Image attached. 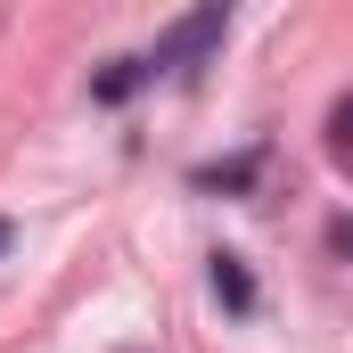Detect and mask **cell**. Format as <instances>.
<instances>
[{
    "label": "cell",
    "mask_w": 353,
    "mask_h": 353,
    "mask_svg": "<svg viewBox=\"0 0 353 353\" xmlns=\"http://www.w3.org/2000/svg\"><path fill=\"white\" fill-rule=\"evenodd\" d=\"M140 83H157V74H148V58H115V66L90 83V99H99V107H123V99H132Z\"/></svg>",
    "instance_id": "3"
},
{
    "label": "cell",
    "mask_w": 353,
    "mask_h": 353,
    "mask_svg": "<svg viewBox=\"0 0 353 353\" xmlns=\"http://www.w3.org/2000/svg\"><path fill=\"white\" fill-rule=\"evenodd\" d=\"M205 279H214V304H222V312H239V321L255 312V271L239 263V255H214V271H205Z\"/></svg>",
    "instance_id": "2"
},
{
    "label": "cell",
    "mask_w": 353,
    "mask_h": 353,
    "mask_svg": "<svg viewBox=\"0 0 353 353\" xmlns=\"http://www.w3.org/2000/svg\"><path fill=\"white\" fill-rule=\"evenodd\" d=\"M222 33H230V8H197V17H181L173 33L157 41V58H148V74H189L205 50H222Z\"/></svg>",
    "instance_id": "1"
},
{
    "label": "cell",
    "mask_w": 353,
    "mask_h": 353,
    "mask_svg": "<svg viewBox=\"0 0 353 353\" xmlns=\"http://www.w3.org/2000/svg\"><path fill=\"white\" fill-rule=\"evenodd\" d=\"M329 247H337V255H353V222H329Z\"/></svg>",
    "instance_id": "6"
},
{
    "label": "cell",
    "mask_w": 353,
    "mask_h": 353,
    "mask_svg": "<svg viewBox=\"0 0 353 353\" xmlns=\"http://www.w3.org/2000/svg\"><path fill=\"white\" fill-rule=\"evenodd\" d=\"M8 247H17V222H8V214H0V255H8Z\"/></svg>",
    "instance_id": "7"
},
{
    "label": "cell",
    "mask_w": 353,
    "mask_h": 353,
    "mask_svg": "<svg viewBox=\"0 0 353 353\" xmlns=\"http://www.w3.org/2000/svg\"><path fill=\"white\" fill-rule=\"evenodd\" d=\"M329 157H337V173H353V99L329 107Z\"/></svg>",
    "instance_id": "5"
},
{
    "label": "cell",
    "mask_w": 353,
    "mask_h": 353,
    "mask_svg": "<svg viewBox=\"0 0 353 353\" xmlns=\"http://www.w3.org/2000/svg\"><path fill=\"white\" fill-rule=\"evenodd\" d=\"M197 189H247V181H255V148H247V157H230V165H197Z\"/></svg>",
    "instance_id": "4"
}]
</instances>
